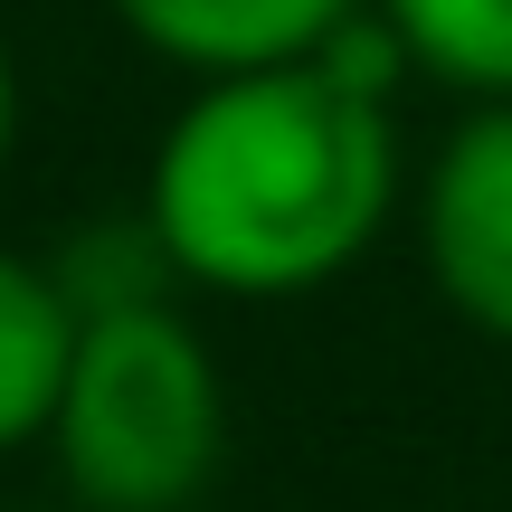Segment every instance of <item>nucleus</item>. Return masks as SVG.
Here are the masks:
<instances>
[{
    "label": "nucleus",
    "mask_w": 512,
    "mask_h": 512,
    "mask_svg": "<svg viewBox=\"0 0 512 512\" xmlns=\"http://www.w3.org/2000/svg\"><path fill=\"white\" fill-rule=\"evenodd\" d=\"M427 86L512 105V0H370Z\"/></svg>",
    "instance_id": "obj_6"
},
{
    "label": "nucleus",
    "mask_w": 512,
    "mask_h": 512,
    "mask_svg": "<svg viewBox=\"0 0 512 512\" xmlns=\"http://www.w3.org/2000/svg\"><path fill=\"white\" fill-rule=\"evenodd\" d=\"M418 266L465 332L512 351V105H475L418 171Z\"/></svg>",
    "instance_id": "obj_3"
},
{
    "label": "nucleus",
    "mask_w": 512,
    "mask_h": 512,
    "mask_svg": "<svg viewBox=\"0 0 512 512\" xmlns=\"http://www.w3.org/2000/svg\"><path fill=\"white\" fill-rule=\"evenodd\" d=\"M124 19V38L162 67L200 76H247V67H294L313 57V38L342 29L361 0H105Z\"/></svg>",
    "instance_id": "obj_4"
},
{
    "label": "nucleus",
    "mask_w": 512,
    "mask_h": 512,
    "mask_svg": "<svg viewBox=\"0 0 512 512\" xmlns=\"http://www.w3.org/2000/svg\"><path fill=\"white\" fill-rule=\"evenodd\" d=\"M67 351H76V313H67V294H57L48 256L0 247V456L48 437Z\"/></svg>",
    "instance_id": "obj_5"
},
{
    "label": "nucleus",
    "mask_w": 512,
    "mask_h": 512,
    "mask_svg": "<svg viewBox=\"0 0 512 512\" xmlns=\"http://www.w3.org/2000/svg\"><path fill=\"white\" fill-rule=\"evenodd\" d=\"M408 200L399 124L332 76H200L143 171V219L171 275L228 304H285L351 275Z\"/></svg>",
    "instance_id": "obj_1"
},
{
    "label": "nucleus",
    "mask_w": 512,
    "mask_h": 512,
    "mask_svg": "<svg viewBox=\"0 0 512 512\" xmlns=\"http://www.w3.org/2000/svg\"><path fill=\"white\" fill-rule=\"evenodd\" d=\"M19 152V67H10V38H0V171Z\"/></svg>",
    "instance_id": "obj_9"
},
{
    "label": "nucleus",
    "mask_w": 512,
    "mask_h": 512,
    "mask_svg": "<svg viewBox=\"0 0 512 512\" xmlns=\"http://www.w3.org/2000/svg\"><path fill=\"white\" fill-rule=\"evenodd\" d=\"M48 275H57V294H67L76 323H95V313H133V304H171V285H181L143 209H133V219L76 228V238L48 256Z\"/></svg>",
    "instance_id": "obj_7"
},
{
    "label": "nucleus",
    "mask_w": 512,
    "mask_h": 512,
    "mask_svg": "<svg viewBox=\"0 0 512 512\" xmlns=\"http://www.w3.org/2000/svg\"><path fill=\"white\" fill-rule=\"evenodd\" d=\"M76 512H190L228 456V370L181 304L76 323L48 437Z\"/></svg>",
    "instance_id": "obj_2"
},
{
    "label": "nucleus",
    "mask_w": 512,
    "mask_h": 512,
    "mask_svg": "<svg viewBox=\"0 0 512 512\" xmlns=\"http://www.w3.org/2000/svg\"><path fill=\"white\" fill-rule=\"evenodd\" d=\"M304 67H313V76H332L342 95H361V105H389V95L418 76V67H408V48H399V29H389L370 0L342 19V29H323V38H313V57H304Z\"/></svg>",
    "instance_id": "obj_8"
}]
</instances>
